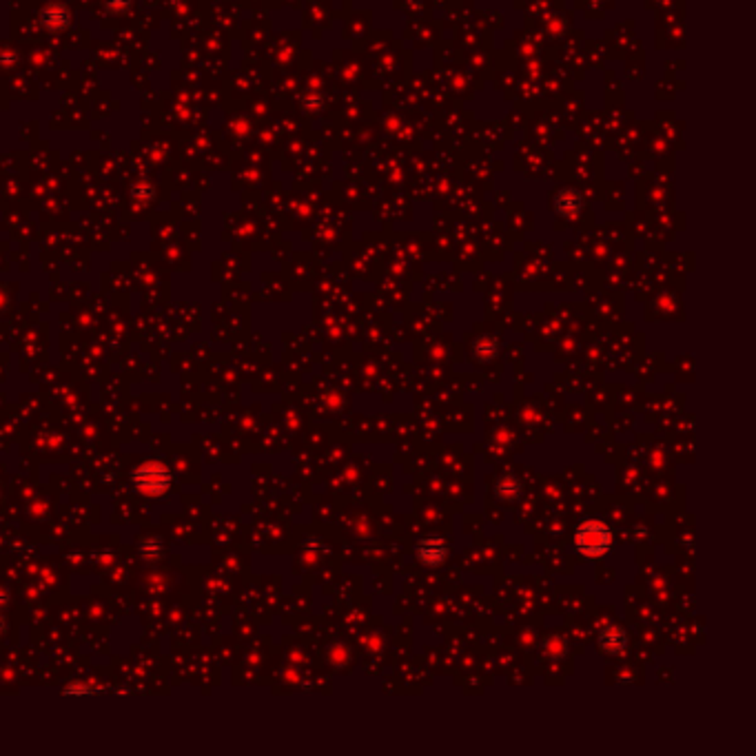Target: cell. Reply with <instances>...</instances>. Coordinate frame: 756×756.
I'll return each instance as SVG.
<instances>
[{
  "mask_svg": "<svg viewBox=\"0 0 756 756\" xmlns=\"http://www.w3.org/2000/svg\"><path fill=\"white\" fill-rule=\"evenodd\" d=\"M495 490H497V497H500V500H514V497L519 495V482L514 479V475H504L500 482H497Z\"/></svg>",
  "mask_w": 756,
  "mask_h": 756,
  "instance_id": "obj_4",
  "label": "cell"
},
{
  "mask_svg": "<svg viewBox=\"0 0 756 756\" xmlns=\"http://www.w3.org/2000/svg\"><path fill=\"white\" fill-rule=\"evenodd\" d=\"M417 557H419V561L421 563H426V566H439V563H444V559H446V555H448V548H446V544L444 541H441V539H421L419 544H417Z\"/></svg>",
  "mask_w": 756,
  "mask_h": 756,
  "instance_id": "obj_2",
  "label": "cell"
},
{
  "mask_svg": "<svg viewBox=\"0 0 756 756\" xmlns=\"http://www.w3.org/2000/svg\"><path fill=\"white\" fill-rule=\"evenodd\" d=\"M612 544V532L603 522H583L575 532V546L583 557H603Z\"/></svg>",
  "mask_w": 756,
  "mask_h": 756,
  "instance_id": "obj_1",
  "label": "cell"
},
{
  "mask_svg": "<svg viewBox=\"0 0 756 756\" xmlns=\"http://www.w3.org/2000/svg\"><path fill=\"white\" fill-rule=\"evenodd\" d=\"M599 645L608 654H621L625 650V645H628V634L621 628H617V625H610V628H605L599 634Z\"/></svg>",
  "mask_w": 756,
  "mask_h": 756,
  "instance_id": "obj_3",
  "label": "cell"
}]
</instances>
